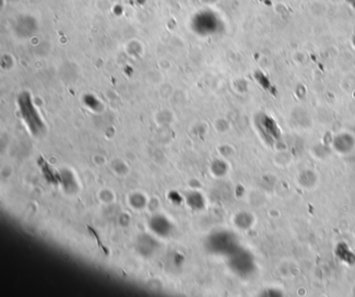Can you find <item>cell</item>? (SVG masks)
Instances as JSON below:
<instances>
[{
    "mask_svg": "<svg viewBox=\"0 0 355 297\" xmlns=\"http://www.w3.org/2000/svg\"><path fill=\"white\" fill-rule=\"evenodd\" d=\"M20 108H21V112L22 115L24 117V120L26 121L27 125L29 126V128L32 130V132H38V130L41 128V121L40 117L35 111L34 107L32 106L30 98L27 94H24L21 99H20Z\"/></svg>",
    "mask_w": 355,
    "mask_h": 297,
    "instance_id": "cell-1",
    "label": "cell"
},
{
    "mask_svg": "<svg viewBox=\"0 0 355 297\" xmlns=\"http://www.w3.org/2000/svg\"><path fill=\"white\" fill-rule=\"evenodd\" d=\"M155 225H159V228L154 230L156 233H159V234L168 233L169 223L166 219H164V217H155V219L152 220V226H155Z\"/></svg>",
    "mask_w": 355,
    "mask_h": 297,
    "instance_id": "cell-2",
    "label": "cell"
}]
</instances>
